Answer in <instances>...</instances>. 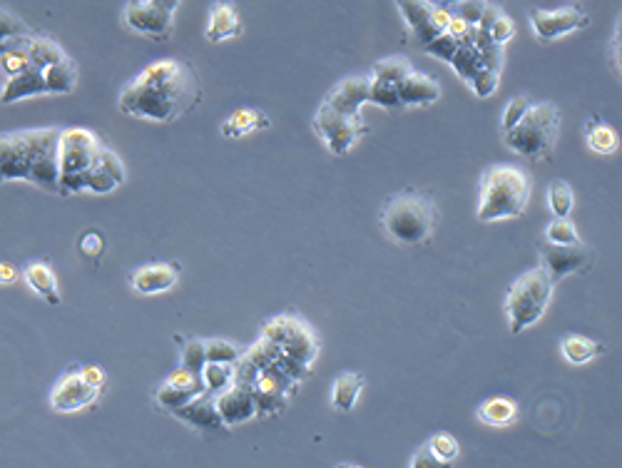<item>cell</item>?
Segmentation results:
<instances>
[{"instance_id": "1", "label": "cell", "mask_w": 622, "mask_h": 468, "mask_svg": "<svg viewBox=\"0 0 622 468\" xmlns=\"http://www.w3.org/2000/svg\"><path fill=\"white\" fill-rule=\"evenodd\" d=\"M200 100V80L192 65L165 58L147 65L120 93V113L152 122H175Z\"/></svg>"}, {"instance_id": "2", "label": "cell", "mask_w": 622, "mask_h": 468, "mask_svg": "<svg viewBox=\"0 0 622 468\" xmlns=\"http://www.w3.org/2000/svg\"><path fill=\"white\" fill-rule=\"evenodd\" d=\"M60 135L58 127L20 130L0 137V175L25 180L48 192H60Z\"/></svg>"}, {"instance_id": "3", "label": "cell", "mask_w": 622, "mask_h": 468, "mask_svg": "<svg viewBox=\"0 0 622 468\" xmlns=\"http://www.w3.org/2000/svg\"><path fill=\"white\" fill-rule=\"evenodd\" d=\"M530 202V177L516 165H491L481 177L478 222L518 220Z\"/></svg>"}, {"instance_id": "4", "label": "cell", "mask_w": 622, "mask_h": 468, "mask_svg": "<svg viewBox=\"0 0 622 468\" xmlns=\"http://www.w3.org/2000/svg\"><path fill=\"white\" fill-rule=\"evenodd\" d=\"M381 227L396 244L406 247L426 244L436 230V205L423 192H401L386 202L381 212Z\"/></svg>"}, {"instance_id": "5", "label": "cell", "mask_w": 622, "mask_h": 468, "mask_svg": "<svg viewBox=\"0 0 622 468\" xmlns=\"http://www.w3.org/2000/svg\"><path fill=\"white\" fill-rule=\"evenodd\" d=\"M560 122H563V113L558 105L535 103L513 130L503 132V142L508 150L518 152L530 162L550 160L560 135Z\"/></svg>"}, {"instance_id": "6", "label": "cell", "mask_w": 622, "mask_h": 468, "mask_svg": "<svg viewBox=\"0 0 622 468\" xmlns=\"http://www.w3.org/2000/svg\"><path fill=\"white\" fill-rule=\"evenodd\" d=\"M553 289L555 282L543 267L528 269L525 274H520L508 289L506 302H503L511 334L525 332L545 317L550 299H553Z\"/></svg>"}, {"instance_id": "7", "label": "cell", "mask_w": 622, "mask_h": 468, "mask_svg": "<svg viewBox=\"0 0 622 468\" xmlns=\"http://www.w3.org/2000/svg\"><path fill=\"white\" fill-rule=\"evenodd\" d=\"M237 384L244 386L254 396L259 406V416H277L289 406L292 396L302 384L287 379L277 369L259 361L257 356L244 349L242 361L237 364Z\"/></svg>"}, {"instance_id": "8", "label": "cell", "mask_w": 622, "mask_h": 468, "mask_svg": "<svg viewBox=\"0 0 622 468\" xmlns=\"http://www.w3.org/2000/svg\"><path fill=\"white\" fill-rule=\"evenodd\" d=\"M262 339L272 342L274 347H279L292 359L302 361L309 369L321 351L316 332L297 314H279V317L267 319L262 327Z\"/></svg>"}, {"instance_id": "9", "label": "cell", "mask_w": 622, "mask_h": 468, "mask_svg": "<svg viewBox=\"0 0 622 468\" xmlns=\"http://www.w3.org/2000/svg\"><path fill=\"white\" fill-rule=\"evenodd\" d=\"M311 127H314L319 140L326 145V150L336 157L351 152L356 142L369 135V125L364 122V117L336 113V110H331L324 103L319 105V110L311 117Z\"/></svg>"}, {"instance_id": "10", "label": "cell", "mask_w": 622, "mask_h": 468, "mask_svg": "<svg viewBox=\"0 0 622 468\" xmlns=\"http://www.w3.org/2000/svg\"><path fill=\"white\" fill-rule=\"evenodd\" d=\"M180 0H130L122 10V20L132 33L152 40H167L175 30V13Z\"/></svg>"}, {"instance_id": "11", "label": "cell", "mask_w": 622, "mask_h": 468, "mask_svg": "<svg viewBox=\"0 0 622 468\" xmlns=\"http://www.w3.org/2000/svg\"><path fill=\"white\" fill-rule=\"evenodd\" d=\"M414 73V65L404 55H391V58L379 60L371 68V105H379L384 110H401L399 88L409 75Z\"/></svg>"}, {"instance_id": "12", "label": "cell", "mask_w": 622, "mask_h": 468, "mask_svg": "<svg viewBox=\"0 0 622 468\" xmlns=\"http://www.w3.org/2000/svg\"><path fill=\"white\" fill-rule=\"evenodd\" d=\"M533 35L540 43H555L563 35L575 33L590 25V15L580 5H563V8H533L528 15Z\"/></svg>"}, {"instance_id": "13", "label": "cell", "mask_w": 622, "mask_h": 468, "mask_svg": "<svg viewBox=\"0 0 622 468\" xmlns=\"http://www.w3.org/2000/svg\"><path fill=\"white\" fill-rule=\"evenodd\" d=\"M100 137L85 127H68L60 135V177L85 175L93 170V162L98 157Z\"/></svg>"}, {"instance_id": "14", "label": "cell", "mask_w": 622, "mask_h": 468, "mask_svg": "<svg viewBox=\"0 0 622 468\" xmlns=\"http://www.w3.org/2000/svg\"><path fill=\"white\" fill-rule=\"evenodd\" d=\"M103 396V389L88 384L80 371H70L50 391V409L58 414H75L95 406Z\"/></svg>"}, {"instance_id": "15", "label": "cell", "mask_w": 622, "mask_h": 468, "mask_svg": "<svg viewBox=\"0 0 622 468\" xmlns=\"http://www.w3.org/2000/svg\"><path fill=\"white\" fill-rule=\"evenodd\" d=\"M540 259H543V269L550 274L553 282L570 277V274L585 272L593 264V254L585 244H575V247H558V244H540Z\"/></svg>"}, {"instance_id": "16", "label": "cell", "mask_w": 622, "mask_h": 468, "mask_svg": "<svg viewBox=\"0 0 622 468\" xmlns=\"http://www.w3.org/2000/svg\"><path fill=\"white\" fill-rule=\"evenodd\" d=\"M371 98V78L369 75H349V78L339 80L329 95L324 98V105L331 110L344 115H361V108L369 103Z\"/></svg>"}, {"instance_id": "17", "label": "cell", "mask_w": 622, "mask_h": 468, "mask_svg": "<svg viewBox=\"0 0 622 468\" xmlns=\"http://www.w3.org/2000/svg\"><path fill=\"white\" fill-rule=\"evenodd\" d=\"M132 289L142 297H155V294L170 292L172 287H177L180 282V264H167V262H155L145 264V267H137L130 277Z\"/></svg>"}, {"instance_id": "18", "label": "cell", "mask_w": 622, "mask_h": 468, "mask_svg": "<svg viewBox=\"0 0 622 468\" xmlns=\"http://www.w3.org/2000/svg\"><path fill=\"white\" fill-rule=\"evenodd\" d=\"M217 411L224 424H227V429H237V426L247 424V421L259 416V406L254 396L239 384H234L232 389L217 396Z\"/></svg>"}, {"instance_id": "19", "label": "cell", "mask_w": 622, "mask_h": 468, "mask_svg": "<svg viewBox=\"0 0 622 468\" xmlns=\"http://www.w3.org/2000/svg\"><path fill=\"white\" fill-rule=\"evenodd\" d=\"M175 419L185 421L192 429L197 431H214V434H227V424L222 421L217 411V396L202 394L195 401H190L187 406H182L180 411H175Z\"/></svg>"}, {"instance_id": "20", "label": "cell", "mask_w": 622, "mask_h": 468, "mask_svg": "<svg viewBox=\"0 0 622 468\" xmlns=\"http://www.w3.org/2000/svg\"><path fill=\"white\" fill-rule=\"evenodd\" d=\"M247 351L252 356H257L259 361H264V364H267V366L277 369L279 374H284V376H287V379L297 381V384H302L304 379H309V374H311L309 366H304L302 361H297V359H292V356H289V354H284L282 349L274 347V344L267 342V339L259 337L257 342H254Z\"/></svg>"}, {"instance_id": "21", "label": "cell", "mask_w": 622, "mask_h": 468, "mask_svg": "<svg viewBox=\"0 0 622 468\" xmlns=\"http://www.w3.org/2000/svg\"><path fill=\"white\" fill-rule=\"evenodd\" d=\"M244 33V23L232 3H212L205 25V38L209 43H224Z\"/></svg>"}, {"instance_id": "22", "label": "cell", "mask_w": 622, "mask_h": 468, "mask_svg": "<svg viewBox=\"0 0 622 468\" xmlns=\"http://www.w3.org/2000/svg\"><path fill=\"white\" fill-rule=\"evenodd\" d=\"M438 98H441V85H438V80H433L431 75L416 73V70L399 88L401 110L428 108V105L438 103Z\"/></svg>"}, {"instance_id": "23", "label": "cell", "mask_w": 622, "mask_h": 468, "mask_svg": "<svg viewBox=\"0 0 622 468\" xmlns=\"http://www.w3.org/2000/svg\"><path fill=\"white\" fill-rule=\"evenodd\" d=\"M366 379L356 371H344L334 379L331 384V396H329V404L331 409L339 411V414H349L354 411V406L359 404L361 399V391H364Z\"/></svg>"}, {"instance_id": "24", "label": "cell", "mask_w": 622, "mask_h": 468, "mask_svg": "<svg viewBox=\"0 0 622 468\" xmlns=\"http://www.w3.org/2000/svg\"><path fill=\"white\" fill-rule=\"evenodd\" d=\"M40 95H48V83H45V73L40 68H30L28 73L18 75V78L8 80L3 85V105L20 103V100L40 98Z\"/></svg>"}, {"instance_id": "25", "label": "cell", "mask_w": 622, "mask_h": 468, "mask_svg": "<svg viewBox=\"0 0 622 468\" xmlns=\"http://www.w3.org/2000/svg\"><path fill=\"white\" fill-rule=\"evenodd\" d=\"M3 43L23 45V48L28 50V55H30V60H33L35 68H40V70L53 68V65L68 60L65 50L60 48L55 40L45 38V35H38V33H30V35H25V38H18V40H3Z\"/></svg>"}, {"instance_id": "26", "label": "cell", "mask_w": 622, "mask_h": 468, "mask_svg": "<svg viewBox=\"0 0 622 468\" xmlns=\"http://www.w3.org/2000/svg\"><path fill=\"white\" fill-rule=\"evenodd\" d=\"M272 127V120L257 108H237L227 120L222 122V137H229V140H239L244 135H252L257 130H267Z\"/></svg>"}, {"instance_id": "27", "label": "cell", "mask_w": 622, "mask_h": 468, "mask_svg": "<svg viewBox=\"0 0 622 468\" xmlns=\"http://www.w3.org/2000/svg\"><path fill=\"white\" fill-rule=\"evenodd\" d=\"M23 274H25L28 287L33 289L40 299H45V302L53 304V307H58V304L63 302V297H60L58 277H55L53 267H50L48 262H30Z\"/></svg>"}, {"instance_id": "28", "label": "cell", "mask_w": 622, "mask_h": 468, "mask_svg": "<svg viewBox=\"0 0 622 468\" xmlns=\"http://www.w3.org/2000/svg\"><path fill=\"white\" fill-rule=\"evenodd\" d=\"M396 8L401 10V15H404V20L409 23L411 33H414V38L418 40L421 48H426V45H431L433 40L441 38L431 25L433 3H396Z\"/></svg>"}, {"instance_id": "29", "label": "cell", "mask_w": 622, "mask_h": 468, "mask_svg": "<svg viewBox=\"0 0 622 468\" xmlns=\"http://www.w3.org/2000/svg\"><path fill=\"white\" fill-rule=\"evenodd\" d=\"M476 419L483 426H491V429H506V426L516 424L518 404L508 399V396H491V399H486L478 406Z\"/></svg>"}, {"instance_id": "30", "label": "cell", "mask_w": 622, "mask_h": 468, "mask_svg": "<svg viewBox=\"0 0 622 468\" xmlns=\"http://www.w3.org/2000/svg\"><path fill=\"white\" fill-rule=\"evenodd\" d=\"M605 347L600 342H595V339L590 337H583V334H565L563 339H560V354H563V359L568 361L570 366H585L590 364V361H595L598 356H603Z\"/></svg>"}, {"instance_id": "31", "label": "cell", "mask_w": 622, "mask_h": 468, "mask_svg": "<svg viewBox=\"0 0 622 468\" xmlns=\"http://www.w3.org/2000/svg\"><path fill=\"white\" fill-rule=\"evenodd\" d=\"M585 145L595 155H613L620 147V135L610 122L600 120V117H590L588 125H585Z\"/></svg>"}, {"instance_id": "32", "label": "cell", "mask_w": 622, "mask_h": 468, "mask_svg": "<svg viewBox=\"0 0 622 468\" xmlns=\"http://www.w3.org/2000/svg\"><path fill=\"white\" fill-rule=\"evenodd\" d=\"M478 28H481L483 33L488 35V40H491L493 45H498V48H503V45H506L513 35H516V25H513V20L508 18L501 8H496V5H491V3H488L486 15H483V23L478 25Z\"/></svg>"}, {"instance_id": "33", "label": "cell", "mask_w": 622, "mask_h": 468, "mask_svg": "<svg viewBox=\"0 0 622 468\" xmlns=\"http://www.w3.org/2000/svg\"><path fill=\"white\" fill-rule=\"evenodd\" d=\"M45 83H48V95H65L73 93L78 85V65L73 60H63V63L45 68Z\"/></svg>"}, {"instance_id": "34", "label": "cell", "mask_w": 622, "mask_h": 468, "mask_svg": "<svg viewBox=\"0 0 622 468\" xmlns=\"http://www.w3.org/2000/svg\"><path fill=\"white\" fill-rule=\"evenodd\" d=\"M202 381H205L207 394H224L237 384V364H207L202 371Z\"/></svg>"}, {"instance_id": "35", "label": "cell", "mask_w": 622, "mask_h": 468, "mask_svg": "<svg viewBox=\"0 0 622 468\" xmlns=\"http://www.w3.org/2000/svg\"><path fill=\"white\" fill-rule=\"evenodd\" d=\"M30 68H35L33 60H30L28 50L18 43H3V55H0V70L8 80L18 78V75L28 73Z\"/></svg>"}, {"instance_id": "36", "label": "cell", "mask_w": 622, "mask_h": 468, "mask_svg": "<svg viewBox=\"0 0 622 468\" xmlns=\"http://www.w3.org/2000/svg\"><path fill=\"white\" fill-rule=\"evenodd\" d=\"M548 205L553 210V220H570V212H573L575 195L573 187L565 180H553L548 185Z\"/></svg>"}, {"instance_id": "37", "label": "cell", "mask_w": 622, "mask_h": 468, "mask_svg": "<svg viewBox=\"0 0 622 468\" xmlns=\"http://www.w3.org/2000/svg\"><path fill=\"white\" fill-rule=\"evenodd\" d=\"M543 242L558 244V247H575V244H583V239H580L578 230H575L570 220H550L545 225Z\"/></svg>"}, {"instance_id": "38", "label": "cell", "mask_w": 622, "mask_h": 468, "mask_svg": "<svg viewBox=\"0 0 622 468\" xmlns=\"http://www.w3.org/2000/svg\"><path fill=\"white\" fill-rule=\"evenodd\" d=\"M244 351L224 339H207V361L209 364H239Z\"/></svg>"}, {"instance_id": "39", "label": "cell", "mask_w": 622, "mask_h": 468, "mask_svg": "<svg viewBox=\"0 0 622 468\" xmlns=\"http://www.w3.org/2000/svg\"><path fill=\"white\" fill-rule=\"evenodd\" d=\"M428 449L433 451V454L438 456L441 461H446V464H456L458 456H461V444H458V439L453 434H446V431H441V434H433L431 439L426 441Z\"/></svg>"}, {"instance_id": "40", "label": "cell", "mask_w": 622, "mask_h": 468, "mask_svg": "<svg viewBox=\"0 0 622 468\" xmlns=\"http://www.w3.org/2000/svg\"><path fill=\"white\" fill-rule=\"evenodd\" d=\"M207 364H209L207 342H202V339H190V342L185 344V349H182V366L202 376V371H205Z\"/></svg>"}, {"instance_id": "41", "label": "cell", "mask_w": 622, "mask_h": 468, "mask_svg": "<svg viewBox=\"0 0 622 468\" xmlns=\"http://www.w3.org/2000/svg\"><path fill=\"white\" fill-rule=\"evenodd\" d=\"M533 105L535 103L528 98V95H516V98L508 100L506 110H503V120H501L503 132L513 130V127H516L518 122L530 113V108H533Z\"/></svg>"}, {"instance_id": "42", "label": "cell", "mask_w": 622, "mask_h": 468, "mask_svg": "<svg viewBox=\"0 0 622 468\" xmlns=\"http://www.w3.org/2000/svg\"><path fill=\"white\" fill-rule=\"evenodd\" d=\"M93 167H95V170L107 172V175H110L112 180L117 182V185H122V182H125V165H122L120 157H117L112 150H107L105 145L100 147V152H98V157H95Z\"/></svg>"}, {"instance_id": "43", "label": "cell", "mask_w": 622, "mask_h": 468, "mask_svg": "<svg viewBox=\"0 0 622 468\" xmlns=\"http://www.w3.org/2000/svg\"><path fill=\"white\" fill-rule=\"evenodd\" d=\"M458 48H461V43H458V40H453L451 35H441V38L433 40L431 45H426V48H423V53L433 55V58H438V60H443V63L451 65L453 55L458 53Z\"/></svg>"}, {"instance_id": "44", "label": "cell", "mask_w": 622, "mask_h": 468, "mask_svg": "<svg viewBox=\"0 0 622 468\" xmlns=\"http://www.w3.org/2000/svg\"><path fill=\"white\" fill-rule=\"evenodd\" d=\"M0 25H3V40H18L33 33V30H28V25L8 8H3V13H0Z\"/></svg>"}, {"instance_id": "45", "label": "cell", "mask_w": 622, "mask_h": 468, "mask_svg": "<svg viewBox=\"0 0 622 468\" xmlns=\"http://www.w3.org/2000/svg\"><path fill=\"white\" fill-rule=\"evenodd\" d=\"M498 83H501V73L483 70V73L476 75L468 85H471V90L476 93V98H491V95H496Z\"/></svg>"}, {"instance_id": "46", "label": "cell", "mask_w": 622, "mask_h": 468, "mask_svg": "<svg viewBox=\"0 0 622 468\" xmlns=\"http://www.w3.org/2000/svg\"><path fill=\"white\" fill-rule=\"evenodd\" d=\"M409 468H453V464L441 461L431 449H428V444H423V446H418V449L414 451V456H411Z\"/></svg>"}, {"instance_id": "47", "label": "cell", "mask_w": 622, "mask_h": 468, "mask_svg": "<svg viewBox=\"0 0 622 468\" xmlns=\"http://www.w3.org/2000/svg\"><path fill=\"white\" fill-rule=\"evenodd\" d=\"M115 187H120V185H117V182L112 180L107 172L95 170V167L88 172V192H95V195H107V192H112Z\"/></svg>"}, {"instance_id": "48", "label": "cell", "mask_w": 622, "mask_h": 468, "mask_svg": "<svg viewBox=\"0 0 622 468\" xmlns=\"http://www.w3.org/2000/svg\"><path fill=\"white\" fill-rule=\"evenodd\" d=\"M610 63H613L615 73H618V78L622 80V15L618 25H615L613 40H610Z\"/></svg>"}, {"instance_id": "49", "label": "cell", "mask_w": 622, "mask_h": 468, "mask_svg": "<svg viewBox=\"0 0 622 468\" xmlns=\"http://www.w3.org/2000/svg\"><path fill=\"white\" fill-rule=\"evenodd\" d=\"M103 249H105V242L98 232H88L80 237V252H83L85 257H100Z\"/></svg>"}, {"instance_id": "50", "label": "cell", "mask_w": 622, "mask_h": 468, "mask_svg": "<svg viewBox=\"0 0 622 468\" xmlns=\"http://www.w3.org/2000/svg\"><path fill=\"white\" fill-rule=\"evenodd\" d=\"M80 374L85 376V381H88V384L98 386V389H103V386L107 384V376H105V371L100 369L98 364H88V366H83V369H80Z\"/></svg>"}, {"instance_id": "51", "label": "cell", "mask_w": 622, "mask_h": 468, "mask_svg": "<svg viewBox=\"0 0 622 468\" xmlns=\"http://www.w3.org/2000/svg\"><path fill=\"white\" fill-rule=\"evenodd\" d=\"M15 282V267L13 264H8V262H3L0 264V284H13Z\"/></svg>"}, {"instance_id": "52", "label": "cell", "mask_w": 622, "mask_h": 468, "mask_svg": "<svg viewBox=\"0 0 622 468\" xmlns=\"http://www.w3.org/2000/svg\"><path fill=\"white\" fill-rule=\"evenodd\" d=\"M334 468H364V466H359V464H336Z\"/></svg>"}]
</instances>
